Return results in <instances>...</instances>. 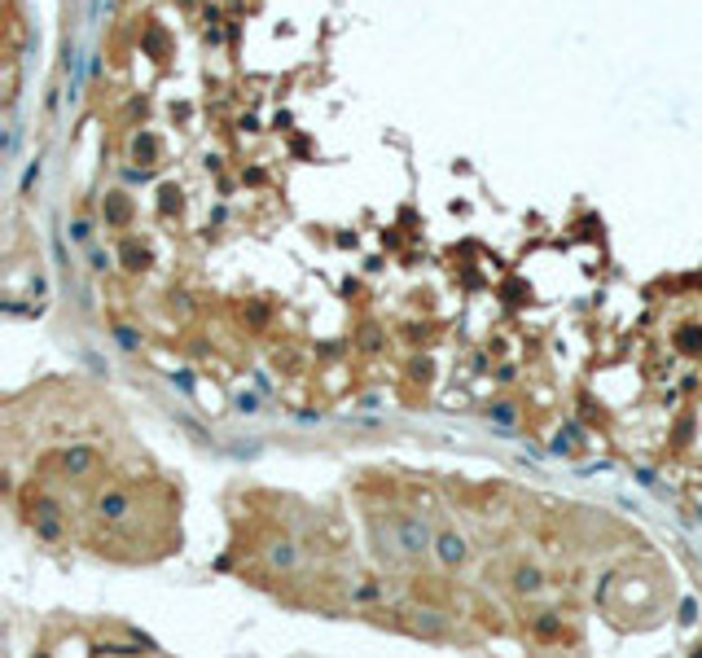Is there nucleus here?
I'll return each mask as SVG.
<instances>
[{
	"label": "nucleus",
	"mask_w": 702,
	"mask_h": 658,
	"mask_svg": "<svg viewBox=\"0 0 702 658\" xmlns=\"http://www.w3.org/2000/svg\"><path fill=\"white\" fill-rule=\"evenodd\" d=\"M496 422H514V409H509V404H496Z\"/></svg>",
	"instance_id": "7"
},
{
	"label": "nucleus",
	"mask_w": 702,
	"mask_h": 658,
	"mask_svg": "<svg viewBox=\"0 0 702 658\" xmlns=\"http://www.w3.org/2000/svg\"><path fill=\"white\" fill-rule=\"evenodd\" d=\"M386 544L400 548L404 557H422L426 548L435 544V535H431V526H426L422 513L400 509V513H391V535H386Z\"/></svg>",
	"instance_id": "1"
},
{
	"label": "nucleus",
	"mask_w": 702,
	"mask_h": 658,
	"mask_svg": "<svg viewBox=\"0 0 702 658\" xmlns=\"http://www.w3.org/2000/svg\"><path fill=\"white\" fill-rule=\"evenodd\" d=\"M435 553H439V562H444V566H461V562L470 557V548H466V540H461V535L439 531V535H435Z\"/></svg>",
	"instance_id": "4"
},
{
	"label": "nucleus",
	"mask_w": 702,
	"mask_h": 658,
	"mask_svg": "<svg viewBox=\"0 0 702 658\" xmlns=\"http://www.w3.org/2000/svg\"><path fill=\"white\" fill-rule=\"evenodd\" d=\"M57 465H62V474H70V478L92 474V470H97V452L84 448V444H70V448L62 452V457H57Z\"/></svg>",
	"instance_id": "2"
},
{
	"label": "nucleus",
	"mask_w": 702,
	"mask_h": 658,
	"mask_svg": "<svg viewBox=\"0 0 702 658\" xmlns=\"http://www.w3.org/2000/svg\"><path fill=\"white\" fill-rule=\"evenodd\" d=\"M127 513H132V496H127V492L110 487V492L97 496V518H105V522H123Z\"/></svg>",
	"instance_id": "3"
},
{
	"label": "nucleus",
	"mask_w": 702,
	"mask_h": 658,
	"mask_svg": "<svg viewBox=\"0 0 702 658\" xmlns=\"http://www.w3.org/2000/svg\"><path fill=\"white\" fill-rule=\"evenodd\" d=\"M70 237H75V242H88V224H84V220H75V229H70Z\"/></svg>",
	"instance_id": "6"
},
{
	"label": "nucleus",
	"mask_w": 702,
	"mask_h": 658,
	"mask_svg": "<svg viewBox=\"0 0 702 658\" xmlns=\"http://www.w3.org/2000/svg\"><path fill=\"white\" fill-rule=\"evenodd\" d=\"M514 588H518V593H540V588H544V575H540L535 566H518V570H514Z\"/></svg>",
	"instance_id": "5"
}]
</instances>
